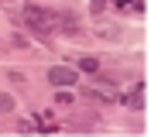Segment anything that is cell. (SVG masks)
I'll list each match as a JSON object with an SVG mask.
<instances>
[{"label":"cell","mask_w":151,"mask_h":137,"mask_svg":"<svg viewBox=\"0 0 151 137\" xmlns=\"http://www.w3.org/2000/svg\"><path fill=\"white\" fill-rule=\"evenodd\" d=\"M24 24L45 34V31H52V27L58 24V14L48 10V7H38V4H28V7H24Z\"/></svg>","instance_id":"1"},{"label":"cell","mask_w":151,"mask_h":137,"mask_svg":"<svg viewBox=\"0 0 151 137\" xmlns=\"http://www.w3.org/2000/svg\"><path fill=\"white\" fill-rule=\"evenodd\" d=\"M48 82L58 86V89L76 86V69H69V65H52V69H48Z\"/></svg>","instance_id":"2"},{"label":"cell","mask_w":151,"mask_h":137,"mask_svg":"<svg viewBox=\"0 0 151 137\" xmlns=\"http://www.w3.org/2000/svg\"><path fill=\"white\" fill-rule=\"evenodd\" d=\"M86 96H89V100H103V103H110V100H117V93H113V86H103V89H100V86H86Z\"/></svg>","instance_id":"3"},{"label":"cell","mask_w":151,"mask_h":137,"mask_svg":"<svg viewBox=\"0 0 151 137\" xmlns=\"http://www.w3.org/2000/svg\"><path fill=\"white\" fill-rule=\"evenodd\" d=\"M14 110V96L10 93H0V113H10Z\"/></svg>","instance_id":"4"},{"label":"cell","mask_w":151,"mask_h":137,"mask_svg":"<svg viewBox=\"0 0 151 137\" xmlns=\"http://www.w3.org/2000/svg\"><path fill=\"white\" fill-rule=\"evenodd\" d=\"M79 69H83V72H96V69H100V62H96V58H83V62H79Z\"/></svg>","instance_id":"5"},{"label":"cell","mask_w":151,"mask_h":137,"mask_svg":"<svg viewBox=\"0 0 151 137\" xmlns=\"http://www.w3.org/2000/svg\"><path fill=\"white\" fill-rule=\"evenodd\" d=\"M55 100L62 103V106H69V103H72V93H65V89H62V93H58V96H55Z\"/></svg>","instance_id":"6"},{"label":"cell","mask_w":151,"mask_h":137,"mask_svg":"<svg viewBox=\"0 0 151 137\" xmlns=\"http://www.w3.org/2000/svg\"><path fill=\"white\" fill-rule=\"evenodd\" d=\"M103 4H106V0H89V10H93V14H100V10H103Z\"/></svg>","instance_id":"7"},{"label":"cell","mask_w":151,"mask_h":137,"mask_svg":"<svg viewBox=\"0 0 151 137\" xmlns=\"http://www.w3.org/2000/svg\"><path fill=\"white\" fill-rule=\"evenodd\" d=\"M113 4H117V7H131L134 0H113Z\"/></svg>","instance_id":"8"},{"label":"cell","mask_w":151,"mask_h":137,"mask_svg":"<svg viewBox=\"0 0 151 137\" xmlns=\"http://www.w3.org/2000/svg\"><path fill=\"white\" fill-rule=\"evenodd\" d=\"M0 4H7V0H0Z\"/></svg>","instance_id":"9"}]
</instances>
